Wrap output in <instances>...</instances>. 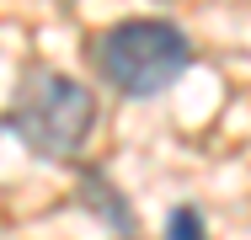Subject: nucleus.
<instances>
[{
  "label": "nucleus",
  "instance_id": "1",
  "mask_svg": "<svg viewBox=\"0 0 251 240\" xmlns=\"http://www.w3.org/2000/svg\"><path fill=\"white\" fill-rule=\"evenodd\" d=\"M91 123H97V96L49 64H32L22 75L16 101L5 112V134L43 160H75L91 139Z\"/></svg>",
  "mask_w": 251,
  "mask_h": 240
},
{
  "label": "nucleus",
  "instance_id": "2",
  "mask_svg": "<svg viewBox=\"0 0 251 240\" xmlns=\"http://www.w3.org/2000/svg\"><path fill=\"white\" fill-rule=\"evenodd\" d=\"M91 64L112 91L134 96H160L166 86H176L193 64V43L176 22H160V16H134V22H118L91 38Z\"/></svg>",
  "mask_w": 251,
  "mask_h": 240
},
{
  "label": "nucleus",
  "instance_id": "3",
  "mask_svg": "<svg viewBox=\"0 0 251 240\" xmlns=\"http://www.w3.org/2000/svg\"><path fill=\"white\" fill-rule=\"evenodd\" d=\"M80 197H86V203H97V214H101V219H107L123 240L134 235V214H128V203H123L118 192H107L101 176H86V182H80Z\"/></svg>",
  "mask_w": 251,
  "mask_h": 240
},
{
  "label": "nucleus",
  "instance_id": "4",
  "mask_svg": "<svg viewBox=\"0 0 251 240\" xmlns=\"http://www.w3.org/2000/svg\"><path fill=\"white\" fill-rule=\"evenodd\" d=\"M166 240H208L203 214H198V208H171V219H166Z\"/></svg>",
  "mask_w": 251,
  "mask_h": 240
}]
</instances>
